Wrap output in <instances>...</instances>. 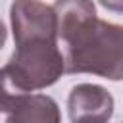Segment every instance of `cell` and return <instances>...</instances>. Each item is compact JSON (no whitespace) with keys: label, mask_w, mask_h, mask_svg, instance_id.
I'll list each match as a JSON object with an SVG mask.
<instances>
[{"label":"cell","mask_w":123,"mask_h":123,"mask_svg":"<svg viewBox=\"0 0 123 123\" xmlns=\"http://www.w3.org/2000/svg\"><path fill=\"white\" fill-rule=\"evenodd\" d=\"M106 10L115 12V13H123V0H98Z\"/></svg>","instance_id":"obj_5"},{"label":"cell","mask_w":123,"mask_h":123,"mask_svg":"<svg viewBox=\"0 0 123 123\" xmlns=\"http://www.w3.org/2000/svg\"><path fill=\"white\" fill-rule=\"evenodd\" d=\"M6 38H8V29H6V25H4V23H2V19H0V50L4 48Z\"/></svg>","instance_id":"obj_6"},{"label":"cell","mask_w":123,"mask_h":123,"mask_svg":"<svg viewBox=\"0 0 123 123\" xmlns=\"http://www.w3.org/2000/svg\"><path fill=\"white\" fill-rule=\"evenodd\" d=\"M52 8L65 73L123 81V25L100 19L92 0H56Z\"/></svg>","instance_id":"obj_2"},{"label":"cell","mask_w":123,"mask_h":123,"mask_svg":"<svg viewBox=\"0 0 123 123\" xmlns=\"http://www.w3.org/2000/svg\"><path fill=\"white\" fill-rule=\"evenodd\" d=\"M10 21L15 50L0 67V111L12 113L35 90L52 86L65 73L52 6L38 0H13Z\"/></svg>","instance_id":"obj_1"},{"label":"cell","mask_w":123,"mask_h":123,"mask_svg":"<svg viewBox=\"0 0 123 123\" xmlns=\"http://www.w3.org/2000/svg\"><path fill=\"white\" fill-rule=\"evenodd\" d=\"M113 108L111 92L94 83H79L67 96L71 123H108L113 115Z\"/></svg>","instance_id":"obj_3"},{"label":"cell","mask_w":123,"mask_h":123,"mask_svg":"<svg viewBox=\"0 0 123 123\" xmlns=\"http://www.w3.org/2000/svg\"><path fill=\"white\" fill-rule=\"evenodd\" d=\"M6 123H62V111L52 96L31 94L19 108L8 113Z\"/></svg>","instance_id":"obj_4"}]
</instances>
